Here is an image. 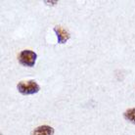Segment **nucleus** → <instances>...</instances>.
Returning a JSON list of instances; mask_svg holds the SVG:
<instances>
[{
	"label": "nucleus",
	"instance_id": "nucleus-1",
	"mask_svg": "<svg viewBox=\"0 0 135 135\" xmlns=\"http://www.w3.org/2000/svg\"><path fill=\"white\" fill-rule=\"evenodd\" d=\"M17 88L19 92L24 95L34 94L39 91V85L37 84L34 80H27V81H21L17 85Z\"/></svg>",
	"mask_w": 135,
	"mask_h": 135
},
{
	"label": "nucleus",
	"instance_id": "nucleus-2",
	"mask_svg": "<svg viewBox=\"0 0 135 135\" xmlns=\"http://www.w3.org/2000/svg\"><path fill=\"white\" fill-rule=\"evenodd\" d=\"M37 55L33 51L23 50L19 55V62L26 67H33L36 62Z\"/></svg>",
	"mask_w": 135,
	"mask_h": 135
},
{
	"label": "nucleus",
	"instance_id": "nucleus-3",
	"mask_svg": "<svg viewBox=\"0 0 135 135\" xmlns=\"http://www.w3.org/2000/svg\"><path fill=\"white\" fill-rule=\"evenodd\" d=\"M54 31L57 34L58 37V42L59 43H66L69 38H70V34L66 30H64L62 27L60 26H57V27H54Z\"/></svg>",
	"mask_w": 135,
	"mask_h": 135
},
{
	"label": "nucleus",
	"instance_id": "nucleus-4",
	"mask_svg": "<svg viewBox=\"0 0 135 135\" xmlns=\"http://www.w3.org/2000/svg\"><path fill=\"white\" fill-rule=\"evenodd\" d=\"M54 129L49 125H41L38 126L31 132V135H53Z\"/></svg>",
	"mask_w": 135,
	"mask_h": 135
},
{
	"label": "nucleus",
	"instance_id": "nucleus-5",
	"mask_svg": "<svg viewBox=\"0 0 135 135\" xmlns=\"http://www.w3.org/2000/svg\"><path fill=\"white\" fill-rule=\"evenodd\" d=\"M124 118L132 123H135V108L129 109L124 112Z\"/></svg>",
	"mask_w": 135,
	"mask_h": 135
}]
</instances>
